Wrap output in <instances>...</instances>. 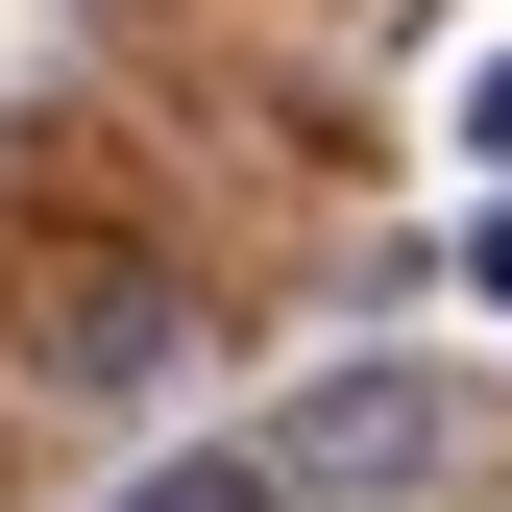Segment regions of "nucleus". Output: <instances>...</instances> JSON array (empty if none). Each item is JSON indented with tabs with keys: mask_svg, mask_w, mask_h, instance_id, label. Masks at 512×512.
<instances>
[{
	"mask_svg": "<svg viewBox=\"0 0 512 512\" xmlns=\"http://www.w3.org/2000/svg\"><path fill=\"white\" fill-rule=\"evenodd\" d=\"M244 464H269V512H293V488H415V464H439V391H415V366H342V391H293Z\"/></svg>",
	"mask_w": 512,
	"mask_h": 512,
	"instance_id": "obj_1",
	"label": "nucleus"
},
{
	"mask_svg": "<svg viewBox=\"0 0 512 512\" xmlns=\"http://www.w3.org/2000/svg\"><path fill=\"white\" fill-rule=\"evenodd\" d=\"M122 512H269V464H244V439H220V464H147Z\"/></svg>",
	"mask_w": 512,
	"mask_h": 512,
	"instance_id": "obj_3",
	"label": "nucleus"
},
{
	"mask_svg": "<svg viewBox=\"0 0 512 512\" xmlns=\"http://www.w3.org/2000/svg\"><path fill=\"white\" fill-rule=\"evenodd\" d=\"M171 342H196V317H171L147 244H98V269H49V293H25V366H49V391H147Z\"/></svg>",
	"mask_w": 512,
	"mask_h": 512,
	"instance_id": "obj_2",
	"label": "nucleus"
}]
</instances>
